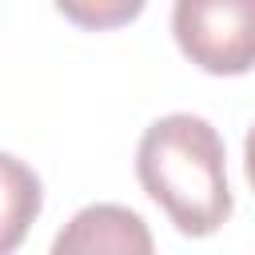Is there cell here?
Masks as SVG:
<instances>
[{
	"instance_id": "1",
	"label": "cell",
	"mask_w": 255,
	"mask_h": 255,
	"mask_svg": "<svg viewBox=\"0 0 255 255\" xmlns=\"http://www.w3.org/2000/svg\"><path fill=\"white\" fill-rule=\"evenodd\" d=\"M135 175L183 235H211L231 215L227 147L203 116L155 120L135 147Z\"/></svg>"
},
{
	"instance_id": "2",
	"label": "cell",
	"mask_w": 255,
	"mask_h": 255,
	"mask_svg": "<svg viewBox=\"0 0 255 255\" xmlns=\"http://www.w3.org/2000/svg\"><path fill=\"white\" fill-rule=\"evenodd\" d=\"M179 52L211 76H243L255 60V0H175Z\"/></svg>"
},
{
	"instance_id": "3",
	"label": "cell",
	"mask_w": 255,
	"mask_h": 255,
	"mask_svg": "<svg viewBox=\"0 0 255 255\" xmlns=\"http://www.w3.org/2000/svg\"><path fill=\"white\" fill-rule=\"evenodd\" d=\"M56 255H100V251H112V255H147L151 251V231L147 223L131 211V207H120V203H92L84 211L72 215V223L56 235L52 243Z\"/></svg>"
},
{
	"instance_id": "4",
	"label": "cell",
	"mask_w": 255,
	"mask_h": 255,
	"mask_svg": "<svg viewBox=\"0 0 255 255\" xmlns=\"http://www.w3.org/2000/svg\"><path fill=\"white\" fill-rule=\"evenodd\" d=\"M40 203H44V191L36 171L24 159L0 151V255L24 243L28 227L40 215Z\"/></svg>"
},
{
	"instance_id": "5",
	"label": "cell",
	"mask_w": 255,
	"mask_h": 255,
	"mask_svg": "<svg viewBox=\"0 0 255 255\" xmlns=\"http://www.w3.org/2000/svg\"><path fill=\"white\" fill-rule=\"evenodd\" d=\"M147 0H56V8L88 32H108V28H124L143 12Z\"/></svg>"
}]
</instances>
